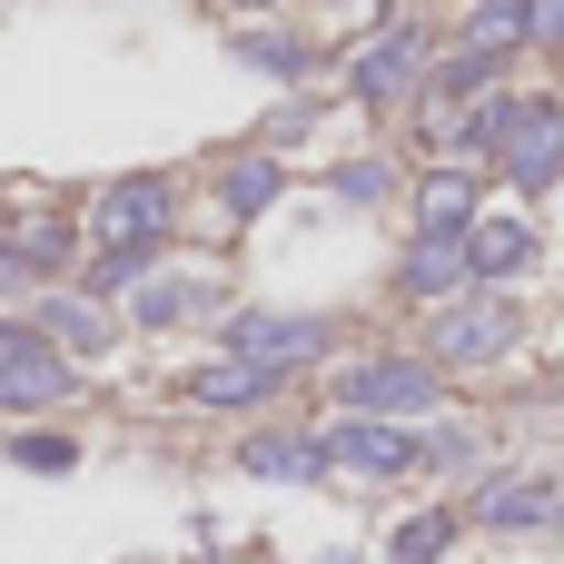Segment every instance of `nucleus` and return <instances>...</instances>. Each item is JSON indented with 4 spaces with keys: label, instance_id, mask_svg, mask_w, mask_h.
<instances>
[{
    "label": "nucleus",
    "instance_id": "nucleus-20",
    "mask_svg": "<svg viewBox=\"0 0 564 564\" xmlns=\"http://www.w3.org/2000/svg\"><path fill=\"white\" fill-rule=\"evenodd\" d=\"M248 59H268V69H307V50H297V40H268V30L248 40Z\"/></svg>",
    "mask_w": 564,
    "mask_h": 564
},
{
    "label": "nucleus",
    "instance_id": "nucleus-17",
    "mask_svg": "<svg viewBox=\"0 0 564 564\" xmlns=\"http://www.w3.org/2000/svg\"><path fill=\"white\" fill-rule=\"evenodd\" d=\"M446 535H456V516H406V535H397V564H436V555H446Z\"/></svg>",
    "mask_w": 564,
    "mask_h": 564
},
{
    "label": "nucleus",
    "instance_id": "nucleus-10",
    "mask_svg": "<svg viewBox=\"0 0 564 564\" xmlns=\"http://www.w3.org/2000/svg\"><path fill=\"white\" fill-rule=\"evenodd\" d=\"M476 228V178H426L416 188V238H466Z\"/></svg>",
    "mask_w": 564,
    "mask_h": 564
},
{
    "label": "nucleus",
    "instance_id": "nucleus-3",
    "mask_svg": "<svg viewBox=\"0 0 564 564\" xmlns=\"http://www.w3.org/2000/svg\"><path fill=\"white\" fill-rule=\"evenodd\" d=\"M228 357H248V367L288 377V367L327 357V327H317V317H238V327H228Z\"/></svg>",
    "mask_w": 564,
    "mask_h": 564
},
{
    "label": "nucleus",
    "instance_id": "nucleus-21",
    "mask_svg": "<svg viewBox=\"0 0 564 564\" xmlns=\"http://www.w3.org/2000/svg\"><path fill=\"white\" fill-rule=\"evenodd\" d=\"M337 188H347V198H387V169H377V159H357V169H347Z\"/></svg>",
    "mask_w": 564,
    "mask_h": 564
},
{
    "label": "nucleus",
    "instance_id": "nucleus-16",
    "mask_svg": "<svg viewBox=\"0 0 564 564\" xmlns=\"http://www.w3.org/2000/svg\"><path fill=\"white\" fill-rule=\"evenodd\" d=\"M10 456H20L30 476H69V466H79V446H69V436H50V426H30V436H20Z\"/></svg>",
    "mask_w": 564,
    "mask_h": 564
},
{
    "label": "nucleus",
    "instance_id": "nucleus-9",
    "mask_svg": "<svg viewBox=\"0 0 564 564\" xmlns=\"http://www.w3.org/2000/svg\"><path fill=\"white\" fill-rule=\"evenodd\" d=\"M406 79H416V30H406V20H387V30H377V50L357 59V89H367V99H387V89H406Z\"/></svg>",
    "mask_w": 564,
    "mask_h": 564
},
{
    "label": "nucleus",
    "instance_id": "nucleus-12",
    "mask_svg": "<svg viewBox=\"0 0 564 564\" xmlns=\"http://www.w3.org/2000/svg\"><path fill=\"white\" fill-rule=\"evenodd\" d=\"M466 278V238H416L406 248V297H446Z\"/></svg>",
    "mask_w": 564,
    "mask_h": 564
},
{
    "label": "nucleus",
    "instance_id": "nucleus-14",
    "mask_svg": "<svg viewBox=\"0 0 564 564\" xmlns=\"http://www.w3.org/2000/svg\"><path fill=\"white\" fill-rule=\"evenodd\" d=\"M268 387H278V377H268V367H248V357H228V367H208V377H198V397H208V406H258Z\"/></svg>",
    "mask_w": 564,
    "mask_h": 564
},
{
    "label": "nucleus",
    "instance_id": "nucleus-15",
    "mask_svg": "<svg viewBox=\"0 0 564 564\" xmlns=\"http://www.w3.org/2000/svg\"><path fill=\"white\" fill-rule=\"evenodd\" d=\"M99 337H109V317L89 297H50V347H99Z\"/></svg>",
    "mask_w": 564,
    "mask_h": 564
},
{
    "label": "nucleus",
    "instance_id": "nucleus-4",
    "mask_svg": "<svg viewBox=\"0 0 564 564\" xmlns=\"http://www.w3.org/2000/svg\"><path fill=\"white\" fill-rule=\"evenodd\" d=\"M59 387H69L59 347L40 327H0V406H50Z\"/></svg>",
    "mask_w": 564,
    "mask_h": 564
},
{
    "label": "nucleus",
    "instance_id": "nucleus-19",
    "mask_svg": "<svg viewBox=\"0 0 564 564\" xmlns=\"http://www.w3.org/2000/svg\"><path fill=\"white\" fill-rule=\"evenodd\" d=\"M268 198H278V169H268V159L228 169V208H268Z\"/></svg>",
    "mask_w": 564,
    "mask_h": 564
},
{
    "label": "nucleus",
    "instance_id": "nucleus-1",
    "mask_svg": "<svg viewBox=\"0 0 564 564\" xmlns=\"http://www.w3.org/2000/svg\"><path fill=\"white\" fill-rule=\"evenodd\" d=\"M99 288H129V268H139V248L169 228V188L159 178H119L109 198H99Z\"/></svg>",
    "mask_w": 564,
    "mask_h": 564
},
{
    "label": "nucleus",
    "instance_id": "nucleus-13",
    "mask_svg": "<svg viewBox=\"0 0 564 564\" xmlns=\"http://www.w3.org/2000/svg\"><path fill=\"white\" fill-rule=\"evenodd\" d=\"M238 466H248V476H317L327 456H317V436H248Z\"/></svg>",
    "mask_w": 564,
    "mask_h": 564
},
{
    "label": "nucleus",
    "instance_id": "nucleus-7",
    "mask_svg": "<svg viewBox=\"0 0 564 564\" xmlns=\"http://www.w3.org/2000/svg\"><path fill=\"white\" fill-rule=\"evenodd\" d=\"M555 169H564V109H545V99L525 109V99H516V129H506V178H516V188H545Z\"/></svg>",
    "mask_w": 564,
    "mask_h": 564
},
{
    "label": "nucleus",
    "instance_id": "nucleus-5",
    "mask_svg": "<svg viewBox=\"0 0 564 564\" xmlns=\"http://www.w3.org/2000/svg\"><path fill=\"white\" fill-rule=\"evenodd\" d=\"M317 456H327V466H347V476H397V466H416L426 446H416V436H397V426H367V416H337V426L317 436Z\"/></svg>",
    "mask_w": 564,
    "mask_h": 564
},
{
    "label": "nucleus",
    "instance_id": "nucleus-2",
    "mask_svg": "<svg viewBox=\"0 0 564 564\" xmlns=\"http://www.w3.org/2000/svg\"><path fill=\"white\" fill-rule=\"evenodd\" d=\"M337 397H347V416H367V426H397V416H426V406H436V367L377 357V367H347V377H337Z\"/></svg>",
    "mask_w": 564,
    "mask_h": 564
},
{
    "label": "nucleus",
    "instance_id": "nucleus-8",
    "mask_svg": "<svg viewBox=\"0 0 564 564\" xmlns=\"http://www.w3.org/2000/svg\"><path fill=\"white\" fill-rule=\"evenodd\" d=\"M525 248H535L525 218H476L466 228V278H506V268H525Z\"/></svg>",
    "mask_w": 564,
    "mask_h": 564
},
{
    "label": "nucleus",
    "instance_id": "nucleus-18",
    "mask_svg": "<svg viewBox=\"0 0 564 564\" xmlns=\"http://www.w3.org/2000/svg\"><path fill=\"white\" fill-rule=\"evenodd\" d=\"M466 40L496 59V40H525V10H506V0H496V10H476V20H466Z\"/></svg>",
    "mask_w": 564,
    "mask_h": 564
},
{
    "label": "nucleus",
    "instance_id": "nucleus-22",
    "mask_svg": "<svg viewBox=\"0 0 564 564\" xmlns=\"http://www.w3.org/2000/svg\"><path fill=\"white\" fill-rule=\"evenodd\" d=\"M525 40H564V0H545V10H525Z\"/></svg>",
    "mask_w": 564,
    "mask_h": 564
},
{
    "label": "nucleus",
    "instance_id": "nucleus-23",
    "mask_svg": "<svg viewBox=\"0 0 564 564\" xmlns=\"http://www.w3.org/2000/svg\"><path fill=\"white\" fill-rule=\"evenodd\" d=\"M555 397H564V377H555Z\"/></svg>",
    "mask_w": 564,
    "mask_h": 564
},
{
    "label": "nucleus",
    "instance_id": "nucleus-11",
    "mask_svg": "<svg viewBox=\"0 0 564 564\" xmlns=\"http://www.w3.org/2000/svg\"><path fill=\"white\" fill-rule=\"evenodd\" d=\"M486 525H506V535H525V525H545L555 516V486L545 476H506V486H486V506H476Z\"/></svg>",
    "mask_w": 564,
    "mask_h": 564
},
{
    "label": "nucleus",
    "instance_id": "nucleus-6",
    "mask_svg": "<svg viewBox=\"0 0 564 564\" xmlns=\"http://www.w3.org/2000/svg\"><path fill=\"white\" fill-rule=\"evenodd\" d=\"M506 347H516V307H506V297L446 307V327H436V357H446V367H486V357H506Z\"/></svg>",
    "mask_w": 564,
    "mask_h": 564
}]
</instances>
